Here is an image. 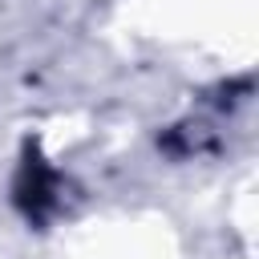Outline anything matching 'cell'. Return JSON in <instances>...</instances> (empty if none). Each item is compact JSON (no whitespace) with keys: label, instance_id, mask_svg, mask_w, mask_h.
<instances>
[{"label":"cell","instance_id":"1","mask_svg":"<svg viewBox=\"0 0 259 259\" xmlns=\"http://www.w3.org/2000/svg\"><path fill=\"white\" fill-rule=\"evenodd\" d=\"M16 202L24 206L28 219H45L49 210L61 206V174L49 170L36 154H28L16 178Z\"/></svg>","mask_w":259,"mask_h":259}]
</instances>
